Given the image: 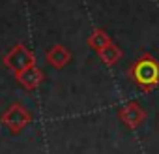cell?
<instances>
[{
  "label": "cell",
  "instance_id": "obj_4",
  "mask_svg": "<svg viewBox=\"0 0 159 154\" xmlns=\"http://www.w3.org/2000/svg\"><path fill=\"white\" fill-rule=\"evenodd\" d=\"M30 120H32L30 113H28L23 105H19V103L11 105V107L2 115V122H4L11 132H21Z\"/></svg>",
  "mask_w": 159,
  "mask_h": 154
},
{
  "label": "cell",
  "instance_id": "obj_7",
  "mask_svg": "<svg viewBox=\"0 0 159 154\" xmlns=\"http://www.w3.org/2000/svg\"><path fill=\"white\" fill-rule=\"evenodd\" d=\"M109 43H112V40H111V36L105 32V30H101V28H96L92 34H90V38H88V45L94 49V51H101V49H105Z\"/></svg>",
  "mask_w": 159,
  "mask_h": 154
},
{
  "label": "cell",
  "instance_id": "obj_3",
  "mask_svg": "<svg viewBox=\"0 0 159 154\" xmlns=\"http://www.w3.org/2000/svg\"><path fill=\"white\" fill-rule=\"evenodd\" d=\"M118 117L129 130H135L146 120V111L142 109V105L139 102H129L118 111Z\"/></svg>",
  "mask_w": 159,
  "mask_h": 154
},
{
  "label": "cell",
  "instance_id": "obj_2",
  "mask_svg": "<svg viewBox=\"0 0 159 154\" xmlns=\"http://www.w3.org/2000/svg\"><path fill=\"white\" fill-rule=\"evenodd\" d=\"M4 64L17 75L19 71L26 70L28 66H34V55H32L26 47H23V45H15V47L4 56Z\"/></svg>",
  "mask_w": 159,
  "mask_h": 154
},
{
  "label": "cell",
  "instance_id": "obj_1",
  "mask_svg": "<svg viewBox=\"0 0 159 154\" xmlns=\"http://www.w3.org/2000/svg\"><path fill=\"white\" fill-rule=\"evenodd\" d=\"M129 79L142 92H152L159 87V60L148 53L140 55L129 66Z\"/></svg>",
  "mask_w": 159,
  "mask_h": 154
},
{
  "label": "cell",
  "instance_id": "obj_5",
  "mask_svg": "<svg viewBox=\"0 0 159 154\" xmlns=\"http://www.w3.org/2000/svg\"><path fill=\"white\" fill-rule=\"evenodd\" d=\"M41 79H43V73H41L36 66H28L26 70H23V71L17 73V81H19L26 90H34V89L41 83Z\"/></svg>",
  "mask_w": 159,
  "mask_h": 154
},
{
  "label": "cell",
  "instance_id": "obj_6",
  "mask_svg": "<svg viewBox=\"0 0 159 154\" xmlns=\"http://www.w3.org/2000/svg\"><path fill=\"white\" fill-rule=\"evenodd\" d=\"M71 60V53L64 47V45H54L52 49H49L47 53V62L52 66V68H58L62 70L64 66H67Z\"/></svg>",
  "mask_w": 159,
  "mask_h": 154
},
{
  "label": "cell",
  "instance_id": "obj_8",
  "mask_svg": "<svg viewBox=\"0 0 159 154\" xmlns=\"http://www.w3.org/2000/svg\"><path fill=\"white\" fill-rule=\"evenodd\" d=\"M122 49L118 47V45H114V43H109L105 49H101L99 51V58L107 64V66H114L120 58H122Z\"/></svg>",
  "mask_w": 159,
  "mask_h": 154
}]
</instances>
